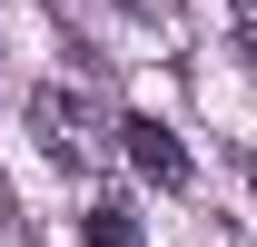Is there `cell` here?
<instances>
[{"label": "cell", "instance_id": "obj_3", "mask_svg": "<svg viewBox=\"0 0 257 247\" xmlns=\"http://www.w3.org/2000/svg\"><path fill=\"white\" fill-rule=\"evenodd\" d=\"M89 247H149V237H139V208L99 198V208H89Z\"/></svg>", "mask_w": 257, "mask_h": 247}, {"label": "cell", "instance_id": "obj_2", "mask_svg": "<svg viewBox=\"0 0 257 247\" xmlns=\"http://www.w3.org/2000/svg\"><path fill=\"white\" fill-rule=\"evenodd\" d=\"M119 149H128V168H139V178L188 188V149H178V129H159V119H119Z\"/></svg>", "mask_w": 257, "mask_h": 247}, {"label": "cell", "instance_id": "obj_1", "mask_svg": "<svg viewBox=\"0 0 257 247\" xmlns=\"http://www.w3.org/2000/svg\"><path fill=\"white\" fill-rule=\"evenodd\" d=\"M20 119H30V139H40V158H50V168H99V158H109L99 109H89L79 89H30V109H20Z\"/></svg>", "mask_w": 257, "mask_h": 247}, {"label": "cell", "instance_id": "obj_4", "mask_svg": "<svg viewBox=\"0 0 257 247\" xmlns=\"http://www.w3.org/2000/svg\"><path fill=\"white\" fill-rule=\"evenodd\" d=\"M247 188H257V158H247Z\"/></svg>", "mask_w": 257, "mask_h": 247}]
</instances>
